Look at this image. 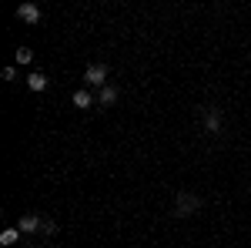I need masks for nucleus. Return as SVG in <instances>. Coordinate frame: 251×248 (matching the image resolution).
Masks as SVG:
<instances>
[{
  "instance_id": "1",
  "label": "nucleus",
  "mask_w": 251,
  "mask_h": 248,
  "mask_svg": "<svg viewBox=\"0 0 251 248\" xmlns=\"http://www.w3.org/2000/svg\"><path fill=\"white\" fill-rule=\"evenodd\" d=\"M201 208H204V198H201V194H194V191H177V194H174L171 215L174 218H191V215H198Z\"/></svg>"
},
{
  "instance_id": "2",
  "label": "nucleus",
  "mask_w": 251,
  "mask_h": 248,
  "mask_svg": "<svg viewBox=\"0 0 251 248\" xmlns=\"http://www.w3.org/2000/svg\"><path fill=\"white\" fill-rule=\"evenodd\" d=\"M201 124H204V131H208V134H221V108L208 104V108L201 111Z\"/></svg>"
},
{
  "instance_id": "3",
  "label": "nucleus",
  "mask_w": 251,
  "mask_h": 248,
  "mask_svg": "<svg viewBox=\"0 0 251 248\" xmlns=\"http://www.w3.org/2000/svg\"><path fill=\"white\" fill-rule=\"evenodd\" d=\"M84 81H87L91 87H97V91L107 87V67H104V64H91V67L84 71Z\"/></svg>"
},
{
  "instance_id": "4",
  "label": "nucleus",
  "mask_w": 251,
  "mask_h": 248,
  "mask_svg": "<svg viewBox=\"0 0 251 248\" xmlns=\"http://www.w3.org/2000/svg\"><path fill=\"white\" fill-rule=\"evenodd\" d=\"M40 218H44V215H34V211H30V215H20V221H17L20 235H37L40 231Z\"/></svg>"
},
{
  "instance_id": "5",
  "label": "nucleus",
  "mask_w": 251,
  "mask_h": 248,
  "mask_svg": "<svg viewBox=\"0 0 251 248\" xmlns=\"http://www.w3.org/2000/svg\"><path fill=\"white\" fill-rule=\"evenodd\" d=\"M17 20L40 24V7H37V3H20V7H17Z\"/></svg>"
},
{
  "instance_id": "6",
  "label": "nucleus",
  "mask_w": 251,
  "mask_h": 248,
  "mask_svg": "<svg viewBox=\"0 0 251 248\" xmlns=\"http://www.w3.org/2000/svg\"><path fill=\"white\" fill-rule=\"evenodd\" d=\"M114 101H117V87H114V84H107V87L97 91V108H111Z\"/></svg>"
},
{
  "instance_id": "7",
  "label": "nucleus",
  "mask_w": 251,
  "mask_h": 248,
  "mask_svg": "<svg viewBox=\"0 0 251 248\" xmlns=\"http://www.w3.org/2000/svg\"><path fill=\"white\" fill-rule=\"evenodd\" d=\"M74 108H80V111L94 108V94H91L87 87H80V91H74Z\"/></svg>"
},
{
  "instance_id": "8",
  "label": "nucleus",
  "mask_w": 251,
  "mask_h": 248,
  "mask_svg": "<svg viewBox=\"0 0 251 248\" xmlns=\"http://www.w3.org/2000/svg\"><path fill=\"white\" fill-rule=\"evenodd\" d=\"M47 84H50V81H47V74H40V71H34V74L27 77V87H30V91H47Z\"/></svg>"
},
{
  "instance_id": "9",
  "label": "nucleus",
  "mask_w": 251,
  "mask_h": 248,
  "mask_svg": "<svg viewBox=\"0 0 251 248\" xmlns=\"http://www.w3.org/2000/svg\"><path fill=\"white\" fill-rule=\"evenodd\" d=\"M17 242H20V228H3V231H0V245H3V248L17 245Z\"/></svg>"
},
{
  "instance_id": "10",
  "label": "nucleus",
  "mask_w": 251,
  "mask_h": 248,
  "mask_svg": "<svg viewBox=\"0 0 251 248\" xmlns=\"http://www.w3.org/2000/svg\"><path fill=\"white\" fill-rule=\"evenodd\" d=\"M40 235H44V238H47V235H57V221L44 215V218H40Z\"/></svg>"
},
{
  "instance_id": "11",
  "label": "nucleus",
  "mask_w": 251,
  "mask_h": 248,
  "mask_svg": "<svg viewBox=\"0 0 251 248\" xmlns=\"http://www.w3.org/2000/svg\"><path fill=\"white\" fill-rule=\"evenodd\" d=\"M14 57H17L20 67H27V64L34 60V54H30V47H17V51H14Z\"/></svg>"
},
{
  "instance_id": "12",
  "label": "nucleus",
  "mask_w": 251,
  "mask_h": 248,
  "mask_svg": "<svg viewBox=\"0 0 251 248\" xmlns=\"http://www.w3.org/2000/svg\"><path fill=\"white\" fill-rule=\"evenodd\" d=\"M0 77H3V81H14V77H17V71H14V67H3V74H0Z\"/></svg>"
},
{
  "instance_id": "13",
  "label": "nucleus",
  "mask_w": 251,
  "mask_h": 248,
  "mask_svg": "<svg viewBox=\"0 0 251 248\" xmlns=\"http://www.w3.org/2000/svg\"><path fill=\"white\" fill-rule=\"evenodd\" d=\"M37 248H47V245H37Z\"/></svg>"
}]
</instances>
